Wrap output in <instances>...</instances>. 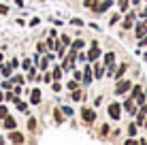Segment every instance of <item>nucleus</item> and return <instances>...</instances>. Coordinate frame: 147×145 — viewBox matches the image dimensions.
Masks as SVG:
<instances>
[{
  "instance_id": "f257e3e1",
  "label": "nucleus",
  "mask_w": 147,
  "mask_h": 145,
  "mask_svg": "<svg viewBox=\"0 0 147 145\" xmlns=\"http://www.w3.org/2000/svg\"><path fill=\"white\" fill-rule=\"evenodd\" d=\"M98 58H100V47H98V43H94L92 49H90V53H88V60L94 62V60H98Z\"/></svg>"
},
{
  "instance_id": "f03ea898",
  "label": "nucleus",
  "mask_w": 147,
  "mask_h": 145,
  "mask_svg": "<svg viewBox=\"0 0 147 145\" xmlns=\"http://www.w3.org/2000/svg\"><path fill=\"white\" fill-rule=\"evenodd\" d=\"M130 88H132V83H130V81H119L117 86H115V94H126Z\"/></svg>"
},
{
  "instance_id": "7ed1b4c3",
  "label": "nucleus",
  "mask_w": 147,
  "mask_h": 145,
  "mask_svg": "<svg viewBox=\"0 0 147 145\" xmlns=\"http://www.w3.org/2000/svg\"><path fill=\"white\" fill-rule=\"evenodd\" d=\"M81 117H83V122L92 124L94 119H96V113L92 111V109H83V111H81Z\"/></svg>"
},
{
  "instance_id": "20e7f679",
  "label": "nucleus",
  "mask_w": 147,
  "mask_h": 145,
  "mask_svg": "<svg viewBox=\"0 0 147 145\" xmlns=\"http://www.w3.org/2000/svg\"><path fill=\"white\" fill-rule=\"evenodd\" d=\"M9 141H11L13 145H22V143H24V134H19V132L11 130V134H9Z\"/></svg>"
},
{
  "instance_id": "39448f33",
  "label": "nucleus",
  "mask_w": 147,
  "mask_h": 145,
  "mask_svg": "<svg viewBox=\"0 0 147 145\" xmlns=\"http://www.w3.org/2000/svg\"><path fill=\"white\" fill-rule=\"evenodd\" d=\"M109 115L115 117V119H119V115H121V107H119L117 103H113V105L109 107Z\"/></svg>"
},
{
  "instance_id": "423d86ee",
  "label": "nucleus",
  "mask_w": 147,
  "mask_h": 145,
  "mask_svg": "<svg viewBox=\"0 0 147 145\" xmlns=\"http://www.w3.org/2000/svg\"><path fill=\"white\" fill-rule=\"evenodd\" d=\"M134 32H136V36H139V38H143L145 34H147V24H145V22H143V24H139V26L134 28Z\"/></svg>"
},
{
  "instance_id": "0eeeda50",
  "label": "nucleus",
  "mask_w": 147,
  "mask_h": 145,
  "mask_svg": "<svg viewBox=\"0 0 147 145\" xmlns=\"http://www.w3.org/2000/svg\"><path fill=\"white\" fill-rule=\"evenodd\" d=\"M15 126H17V122H15L11 115L4 117V128H7V130H15Z\"/></svg>"
},
{
  "instance_id": "6e6552de",
  "label": "nucleus",
  "mask_w": 147,
  "mask_h": 145,
  "mask_svg": "<svg viewBox=\"0 0 147 145\" xmlns=\"http://www.w3.org/2000/svg\"><path fill=\"white\" fill-rule=\"evenodd\" d=\"M109 7H111V0H105V2L96 4V7H94V11H98V13H105V11H107Z\"/></svg>"
},
{
  "instance_id": "1a4fd4ad",
  "label": "nucleus",
  "mask_w": 147,
  "mask_h": 145,
  "mask_svg": "<svg viewBox=\"0 0 147 145\" xmlns=\"http://www.w3.org/2000/svg\"><path fill=\"white\" fill-rule=\"evenodd\" d=\"M124 109H126V111H130V113H132V115L136 113V109H134V103H132V98H128V100L124 103Z\"/></svg>"
},
{
  "instance_id": "9d476101",
  "label": "nucleus",
  "mask_w": 147,
  "mask_h": 145,
  "mask_svg": "<svg viewBox=\"0 0 147 145\" xmlns=\"http://www.w3.org/2000/svg\"><path fill=\"white\" fill-rule=\"evenodd\" d=\"M30 103H32V105H38V103H40V92H38V90H32V96H30Z\"/></svg>"
},
{
  "instance_id": "9b49d317",
  "label": "nucleus",
  "mask_w": 147,
  "mask_h": 145,
  "mask_svg": "<svg viewBox=\"0 0 147 145\" xmlns=\"http://www.w3.org/2000/svg\"><path fill=\"white\" fill-rule=\"evenodd\" d=\"M132 24H134V13H130L128 17L124 19V24H121V26H124V28H132Z\"/></svg>"
},
{
  "instance_id": "f8f14e48",
  "label": "nucleus",
  "mask_w": 147,
  "mask_h": 145,
  "mask_svg": "<svg viewBox=\"0 0 147 145\" xmlns=\"http://www.w3.org/2000/svg\"><path fill=\"white\" fill-rule=\"evenodd\" d=\"M126 68H128V66H126V64H119V66H117V73H113V77H115V79H119L121 75L126 73Z\"/></svg>"
},
{
  "instance_id": "ddd939ff",
  "label": "nucleus",
  "mask_w": 147,
  "mask_h": 145,
  "mask_svg": "<svg viewBox=\"0 0 147 145\" xmlns=\"http://www.w3.org/2000/svg\"><path fill=\"white\" fill-rule=\"evenodd\" d=\"M145 115H147V105H143V107H141V113H139V124H143V122H145Z\"/></svg>"
},
{
  "instance_id": "4468645a",
  "label": "nucleus",
  "mask_w": 147,
  "mask_h": 145,
  "mask_svg": "<svg viewBox=\"0 0 147 145\" xmlns=\"http://www.w3.org/2000/svg\"><path fill=\"white\" fill-rule=\"evenodd\" d=\"M81 47H83V41H75V43H73V49H70V51H73V53H77Z\"/></svg>"
},
{
  "instance_id": "2eb2a0df",
  "label": "nucleus",
  "mask_w": 147,
  "mask_h": 145,
  "mask_svg": "<svg viewBox=\"0 0 147 145\" xmlns=\"http://www.w3.org/2000/svg\"><path fill=\"white\" fill-rule=\"evenodd\" d=\"M94 77H102V66H100V64H96V66H94Z\"/></svg>"
},
{
  "instance_id": "dca6fc26",
  "label": "nucleus",
  "mask_w": 147,
  "mask_h": 145,
  "mask_svg": "<svg viewBox=\"0 0 147 145\" xmlns=\"http://www.w3.org/2000/svg\"><path fill=\"white\" fill-rule=\"evenodd\" d=\"M53 117H55V122H58V124H62V111H60V109H55V111H53Z\"/></svg>"
},
{
  "instance_id": "f3484780",
  "label": "nucleus",
  "mask_w": 147,
  "mask_h": 145,
  "mask_svg": "<svg viewBox=\"0 0 147 145\" xmlns=\"http://www.w3.org/2000/svg\"><path fill=\"white\" fill-rule=\"evenodd\" d=\"M113 60H115V53H107V56H105V64H113Z\"/></svg>"
},
{
  "instance_id": "a211bd4d",
  "label": "nucleus",
  "mask_w": 147,
  "mask_h": 145,
  "mask_svg": "<svg viewBox=\"0 0 147 145\" xmlns=\"http://www.w3.org/2000/svg\"><path fill=\"white\" fill-rule=\"evenodd\" d=\"M49 60H51V56H45V58H40V68H47Z\"/></svg>"
},
{
  "instance_id": "6ab92c4d",
  "label": "nucleus",
  "mask_w": 147,
  "mask_h": 145,
  "mask_svg": "<svg viewBox=\"0 0 147 145\" xmlns=\"http://www.w3.org/2000/svg\"><path fill=\"white\" fill-rule=\"evenodd\" d=\"M51 77H53V79H62V68L58 66V68H55V71L51 73Z\"/></svg>"
},
{
  "instance_id": "aec40b11",
  "label": "nucleus",
  "mask_w": 147,
  "mask_h": 145,
  "mask_svg": "<svg viewBox=\"0 0 147 145\" xmlns=\"http://www.w3.org/2000/svg\"><path fill=\"white\" fill-rule=\"evenodd\" d=\"M28 128H30V130H36V119H34V117L28 119Z\"/></svg>"
},
{
  "instance_id": "412c9836",
  "label": "nucleus",
  "mask_w": 147,
  "mask_h": 145,
  "mask_svg": "<svg viewBox=\"0 0 147 145\" xmlns=\"http://www.w3.org/2000/svg\"><path fill=\"white\" fill-rule=\"evenodd\" d=\"M117 4H119L121 11H128V0H117Z\"/></svg>"
},
{
  "instance_id": "4be33fe9",
  "label": "nucleus",
  "mask_w": 147,
  "mask_h": 145,
  "mask_svg": "<svg viewBox=\"0 0 147 145\" xmlns=\"http://www.w3.org/2000/svg\"><path fill=\"white\" fill-rule=\"evenodd\" d=\"M7 115H9V111H7V107H4V105H0V117H2V119H4V117H7Z\"/></svg>"
},
{
  "instance_id": "5701e85b",
  "label": "nucleus",
  "mask_w": 147,
  "mask_h": 145,
  "mask_svg": "<svg viewBox=\"0 0 147 145\" xmlns=\"http://www.w3.org/2000/svg\"><path fill=\"white\" fill-rule=\"evenodd\" d=\"M17 109H19V111H28V105H26V103H19V100H17Z\"/></svg>"
},
{
  "instance_id": "b1692460",
  "label": "nucleus",
  "mask_w": 147,
  "mask_h": 145,
  "mask_svg": "<svg viewBox=\"0 0 147 145\" xmlns=\"http://www.w3.org/2000/svg\"><path fill=\"white\" fill-rule=\"evenodd\" d=\"M83 4H85V7H88V9H94V7H96V0H85Z\"/></svg>"
},
{
  "instance_id": "393cba45",
  "label": "nucleus",
  "mask_w": 147,
  "mask_h": 145,
  "mask_svg": "<svg viewBox=\"0 0 147 145\" xmlns=\"http://www.w3.org/2000/svg\"><path fill=\"white\" fill-rule=\"evenodd\" d=\"M11 64H9V66H2V75H4V77H9V73H11Z\"/></svg>"
},
{
  "instance_id": "a878e982",
  "label": "nucleus",
  "mask_w": 147,
  "mask_h": 145,
  "mask_svg": "<svg viewBox=\"0 0 147 145\" xmlns=\"http://www.w3.org/2000/svg\"><path fill=\"white\" fill-rule=\"evenodd\" d=\"M81 96H83V94H81L79 90H77V92H73V100H81Z\"/></svg>"
},
{
  "instance_id": "bb28decb",
  "label": "nucleus",
  "mask_w": 147,
  "mask_h": 145,
  "mask_svg": "<svg viewBox=\"0 0 147 145\" xmlns=\"http://www.w3.org/2000/svg\"><path fill=\"white\" fill-rule=\"evenodd\" d=\"M128 132H130V137H134V134H136V126H134V124H130V128H128Z\"/></svg>"
},
{
  "instance_id": "cd10ccee",
  "label": "nucleus",
  "mask_w": 147,
  "mask_h": 145,
  "mask_svg": "<svg viewBox=\"0 0 147 145\" xmlns=\"http://www.w3.org/2000/svg\"><path fill=\"white\" fill-rule=\"evenodd\" d=\"M83 79H85V83H88L90 79H92V73H90V68H85V77H83Z\"/></svg>"
},
{
  "instance_id": "c85d7f7f",
  "label": "nucleus",
  "mask_w": 147,
  "mask_h": 145,
  "mask_svg": "<svg viewBox=\"0 0 147 145\" xmlns=\"http://www.w3.org/2000/svg\"><path fill=\"white\" fill-rule=\"evenodd\" d=\"M7 13H9V9L4 7V4H0V15H7Z\"/></svg>"
},
{
  "instance_id": "c756f323",
  "label": "nucleus",
  "mask_w": 147,
  "mask_h": 145,
  "mask_svg": "<svg viewBox=\"0 0 147 145\" xmlns=\"http://www.w3.org/2000/svg\"><path fill=\"white\" fill-rule=\"evenodd\" d=\"M124 145H139V141H134V139H128V141H126Z\"/></svg>"
},
{
  "instance_id": "7c9ffc66",
  "label": "nucleus",
  "mask_w": 147,
  "mask_h": 145,
  "mask_svg": "<svg viewBox=\"0 0 147 145\" xmlns=\"http://www.w3.org/2000/svg\"><path fill=\"white\" fill-rule=\"evenodd\" d=\"M119 22V15H113V17H111V24H113V26H115V24H117Z\"/></svg>"
},
{
  "instance_id": "2f4dec72",
  "label": "nucleus",
  "mask_w": 147,
  "mask_h": 145,
  "mask_svg": "<svg viewBox=\"0 0 147 145\" xmlns=\"http://www.w3.org/2000/svg\"><path fill=\"white\" fill-rule=\"evenodd\" d=\"M70 24H73V26H83V22H81V19H73Z\"/></svg>"
},
{
  "instance_id": "473e14b6",
  "label": "nucleus",
  "mask_w": 147,
  "mask_h": 145,
  "mask_svg": "<svg viewBox=\"0 0 147 145\" xmlns=\"http://www.w3.org/2000/svg\"><path fill=\"white\" fill-rule=\"evenodd\" d=\"M60 41H62V43H64V47H66V45L70 43V41H68V36H66V34H64V36H62V38H60Z\"/></svg>"
},
{
  "instance_id": "72a5a7b5",
  "label": "nucleus",
  "mask_w": 147,
  "mask_h": 145,
  "mask_svg": "<svg viewBox=\"0 0 147 145\" xmlns=\"http://www.w3.org/2000/svg\"><path fill=\"white\" fill-rule=\"evenodd\" d=\"M141 45H147V36H143V38H141Z\"/></svg>"
},
{
  "instance_id": "f704fd0d",
  "label": "nucleus",
  "mask_w": 147,
  "mask_h": 145,
  "mask_svg": "<svg viewBox=\"0 0 147 145\" xmlns=\"http://www.w3.org/2000/svg\"><path fill=\"white\" fill-rule=\"evenodd\" d=\"M0 145H4V139H2V137H0Z\"/></svg>"
},
{
  "instance_id": "c9c22d12",
  "label": "nucleus",
  "mask_w": 147,
  "mask_h": 145,
  "mask_svg": "<svg viewBox=\"0 0 147 145\" xmlns=\"http://www.w3.org/2000/svg\"><path fill=\"white\" fill-rule=\"evenodd\" d=\"M132 2H134V4H139V2H141V0H132Z\"/></svg>"
},
{
  "instance_id": "e433bc0d",
  "label": "nucleus",
  "mask_w": 147,
  "mask_h": 145,
  "mask_svg": "<svg viewBox=\"0 0 147 145\" xmlns=\"http://www.w3.org/2000/svg\"><path fill=\"white\" fill-rule=\"evenodd\" d=\"M0 100H2V92H0Z\"/></svg>"
}]
</instances>
